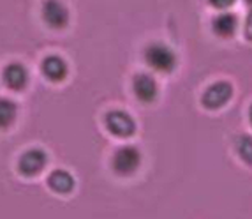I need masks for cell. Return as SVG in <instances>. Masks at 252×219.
Instances as JSON below:
<instances>
[{
	"label": "cell",
	"instance_id": "cell-11",
	"mask_svg": "<svg viewBox=\"0 0 252 219\" xmlns=\"http://www.w3.org/2000/svg\"><path fill=\"white\" fill-rule=\"evenodd\" d=\"M74 179L69 172L65 170H55L51 172L50 179H48V185H50L51 189L55 193H62V194H67L74 189Z\"/></svg>",
	"mask_w": 252,
	"mask_h": 219
},
{
	"label": "cell",
	"instance_id": "cell-17",
	"mask_svg": "<svg viewBox=\"0 0 252 219\" xmlns=\"http://www.w3.org/2000/svg\"><path fill=\"white\" fill-rule=\"evenodd\" d=\"M245 2H247V4H252V0H245Z\"/></svg>",
	"mask_w": 252,
	"mask_h": 219
},
{
	"label": "cell",
	"instance_id": "cell-15",
	"mask_svg": "<svg viewBox=\"0 0 252 219\" xmlns=\"http://www.w3.org/2000/svg\"><path fill=\"white\" fill-rule=\"evenodd\" d=\"M245 36H247V39L252 41V9L247 16V23H245Z\"/></svg>",
	"mask_w": 252,
	"mask_h": 219
},
{
	"label": "cell",
	"instance_id": "cell-5",
	"mask_svg": "<svg viewBox=\"0 0 252 219\" xmlns=\"http://www.w3.org/2000/svg\"><path fill=\"white\" fill-rule=\"evenodd\" d=\"M233 96V87L227 81H217L210 85L203 94V105L208 110H217L226 105Z\"/></svg>",
	"mask_w": 252,
	"mask_h": 219
},
{
	"label": "cell",
	"instance_id": "cell-13",
	"mask_svg": "<svg viewBox=\"0 0 252 219\" xmlns=\"http://www.w3.org/2000/svg\"><path fill=\"white\" fill-rule=\"evenodd\" d=\"M235 148H236V154H238L245 163L252 166V136H249V135L238 136V138L235 140Z\"/></svg>",
	"mask_w": 252,
	"mask_h": 219
},
{
	"label": "cell",
	"instance_id": "cell-1",
	"mask_svg": "<svg viewBox=\"0 0 252 219\" xmlns=\"http://www.w3.org/2000/svg\"><path fill=\"white\" fill-rule=\"evenodd\" d=\"M145 60L154 71L171 73L177 66V55L169 46L162 42H152L145 50Z\"/></svg>",
	"mask_w": 252,
	"mask_h": 219
},
{
	"label": "cell",
	"instance_id": "cell-14",
	"mask_svg": "<svg viewBox=\"0 0 252 219\" xmlns=\"http://www.w3.org/2000/svg\"><path fill=\"white\" fill-rule=\"evenodd\" d=\"M210 4L214 5V7L224 9V7H229V5L235 4V0H210Z\"/></svg>",
	"mask_w": 252,
	"mask_h": 219
},
{
	"label": "cell",
	"instance_id": "cell-7",
	"mask_svg": "<svg viewBox=\"0 0 252 219\" xmlns=\"http://www.w3.org/2000/svg\"><path fill=\"white\" fill-rule=\"evenodd\" d=\"M132 90L141 103H152L157 97V83L147 73H139L132 80Z\"/></svg>",
	"mask_w": 252,
	"mask_h": 219
},
{
	"label": "cell",
	"instance_id": "cell-12",
	"mask_svg": "<svg viewBox=\"0 0 252 219\" xmlns=\"http://www.w3.org/2000/svg\"><path fill=\"white\" fill-rule=\"evenodd\" d=\"M16 113H18L16 105L11 99L2 97L0 99V129H5V127L11 126L16 120Z\"/></svg>",
	"mask_w": 252,
	"mask_h": 219
},
{
	"label": "cell",
	"instance_id": "cell-8",
	"mask_svg": "<svg viewBox=\"0 0 252 219\" xmlns=\"http://www.w3.org/2000/svg\"><path fill=\"white\" fill-rule=\"evenodd\" d=\"M41 69L44 73V76L51 81H62L67 76V64L57 55H50V57L42 60Z\"/></svg>",
	"mask_w": 252,
	"mask_h": 219
},
{
	"label": "cell",
	"instance_id": "cell-4",
	"mask_svg": "<svg viewBox=\"0 0 252 219\" xmlns=\"http://www.w3.org/2000/svg\"><path fill=\"white\" fill-rule=\"evenodd\" d=\"M42 20L51 29H63L69 23V11L60 0H44L42 2Z\"/></svg>",
	"mask_w": 252,
	"mask_h": 219
},
{
	"label": "cell",
	"instance_id": "cell-16",
	"mask_svg": "<svg viewBox=\"0 0 252 219\" xmlns=\"http://www.w3.org/2000/svg\"><path fill=\"white\" fill-rule=\"evenodd\" d=\"M249 118H251V124H252V105H251V110H249Z\"/></svg>",
	"mask_w": 252,
	"mask_h": 219
},
{
	"label": "cell",
	"instance_id": "cell-9",
	"mask_svg": "<svg viewBox=\"0 0 252 219\" xmlns=\"http://www.w3.org/2000/svg\"><path fill=\"white\" fill-rule=\"evenodd\" d=\"M4 81H5V85H7L9 89L21 90L27 85V81H29L27 69L18 62L9 64L7 68L4 69Z\"/></svg>",
	"mask_w": 252,
	"mask_h": 219
},
{
	"label": "cell",
	"instance_id": "cell-2",
	"mask_svg": "<svg viewBox=\"0 0 252 219\" xmlns=\"http://www.w3.org/2000/svg\"><path fill=\"white\" fill-rule=\"evenodd\" d=\"M139 164H141V152L134 145H126V147L118 148L115 152L113 161H111L113 170L122 177H129V175L136 173Z\"/></svg>",
	"mask_w": 252,
	"mask_h": 219
},
{
	"label": "cell",
	"instance_id": "cell-6",
	"mask_svg": "<svg viewBox=\"0 0 252 219\" xmlns=\"http://www.w3.org/2000/svg\"><path fill=\"white\" fill-rule=\"evenodd\" d=\"M46 163H48V156L44 152L39 150V148H30V150H27L20 157V172L23 175L32 177V175L41 173L44 170V166H46Z\"/></svg>",
	"mask_w": 252,
	"mask_h": 219
},
{
	"label": "cell",
	"instance_id": "cell-3",
	"mask_svg": "<svg viewBox=\"0 0 252 219\" xmlns=\"http://www.w3.org/2000/svg\"><path fill=\"white\" fill-rule=\"evenodd\" d=\"M104 122L109 133L115 136H120V138H127V136H132L136 133V122L129 113H126L122 110L109 111L106 115Z\"/></svg>",
	"mask_w": 252,
	"mask_h": 219
},
{
	"label": "cell",
	"instance_id": "cell-10",
	"mask_svg": "<svg viewBox=\"0 0 252 219\" xmlns=\"http://www.w3.org/2000/svg\"><path fill=\"white\" fill-rule=\"evenodd\" d=\"M236 27H238V18L233 13L219 14L212 21V29L219 37H231L236 32Z\"/></svg>",
	"mask_w": 252,
	"mask_h": 219
}]
</instances>
